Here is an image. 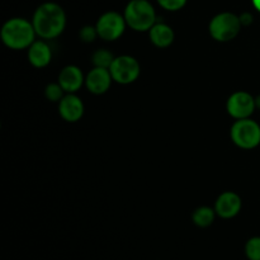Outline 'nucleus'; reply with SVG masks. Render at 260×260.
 Returning a JSON list of instances; mask_svg holds the SVG:
<instances>
[{"label": "nucleus", "mask_w": 260, "mask_h": 260, "mask_svg": "<svg viewBox=\"0 0 260 260\" xmlns=\"http://www.w3.org/2000/svg\"><path fill=\"white\" fill-rule=\"evenodd\" d=\"M32 24L38 37L43 40L58 37L66 27L65 10L56 3H43L36 9Z\"/></svg>", "instance_id": "f257e3e1"}, {"label": "nucleus", "mask_w": 260, "mask_h": 260, "mask_svg": "<svg viewBox=\"0 0 260 260\" xmlns=\"http://www.w3.org/2000/svg\"><path fill=\"white\" fill-rule=\"evenodd\" d=\"M35 27L24 18H10L0 29L3 43L10 50H24L36 41Z\"/></svg>", "instance_id": "f03ea898"}, {"label": "nucleus", "mask_w": 260, "mask_h": 260, "mask_svg": "<svg viewBox=\"0 0 260 260\" xmlns=\"http://www.w3.org/2000/svg\"><path fill=\"white\" fill-rule=\"evenodd\" d=\"M127 25L137 32H149L156 23V12L149 0H131L124 8Z\"/></svg>", "instance_id": "7ed1b4c3"}, {"label": "nucleus", "mask_w": 260, "mask_h": 260, "mask_svg": "<svg viewBox=\"0 0 260 260\" xmlns=\"http://www.w3.org/2000/svg\"><path fill=\"white\" fill-rule=\"evenodd\" d=\"M241 24L240 17L231 12L218 13L217 15L211 19L208 30L211 37L218 42H230L234 38L238 37L240 32Z\"/></svg>", "instance_id": "20e7f679"}, {"label": "nucleus", "mask_w": 260, "mask_h": 260, "mask_svg": "<svg viewBox=\"0 0 260 260\" xmlns=\"http://www.w3.org/2000/svg\"><path fill=\"white\" fill-rule=\"evenodd\" d=\"M231 140L244 150L255 149L260 144V126L250 118L236 119L230 131Z\"/></svg>", "instance_id": "39448f33"}, {"label": "nucleus", "mask_w": 260, "mask_h": 260, "mask_svg": "<svg viewBox=\"0 0 260 260\" xmlns=\"http://www.w3.org/2000/svg\"><path fill=\"white\" fill-rule=\"evenodd\" d=\"M109 71H111L113 81L122 85H127L139 79L141 68H140L139 61L135 57L129 55H122L114 58Z\"/></svg>", "instance_id": "423d86ee"}, {"label": "nucleus", "mask_w": 260, "mask_h": 260, "mask_svg": "<svg viewBox=\"0 0 260 260\" xmlns=\"http://www.w3.org/2000/svg\"><path fill=\"white\" fill-rule=\"evenodd\" d=\"M95 27L102 40L116 41L124 33L127 23L124 15L117 12H107L99 17Z\"/></svg>", "instance_id": "0eeeda50"}, {"label": "nucleus", "mask_w": 260, "mask_h": 260, "mask_svg": "<svg viewBox=\"0 0 260 260\" xmlns=\"http://www.w3.org/2000/svg\"><path fill=\"white\" fill-rule=\"evenodd\" d=\"M229 114L235 119L250 118L256 109L255 98L246 91H236L231 94L226 104Z\"/></svg>", "instance_id": "6e6552de"}, {"label": "nucleus", "mask_w": 260, "mask_h": 260, "mask_svg": "<svg viewBox=\"0 0 260 260\" xmlns=\"http://www.w3.org/2000/svg\"><path fill=\"white\" fill-rule=\"evenodd\" d=\"M112 81H113V78H112L109 69L94 68L85 76L86 88L95 95H101V94L108 91Z\"/></svg>", "instance_id": "1a4fd4ad"}, {"label": "nucleus", "mask_w": 260, "mask_h": 260, "mask_svg": "<svg viewBox=\"0 0 260 260\" xmlns=\"http://www.w3.org/2000/svg\"><path fill=\"white\" fill-rule=\"evenodd\" d=\"M58 113L66 122H78L84 114V103L75 94H65L58 102Z\"/></svg>", "instance_id": "9d476101"}, {"label": "nucleus", "mask_w": 260, "mask_h": 260, "mask_svg": "<svg viewBox=\"0 0 260 260\" xmlns=\"http://www.w3.org/2000/svg\"><path fill=\"white\" fill-rule=\"evenodd\" d=\"M57 83L62 86L65 93L74 94L85 84V76L78 66L68 65L58 74Z\"/></svg>", "instance_id": "9b49d317"}, {"label": "nucleus", "mask_w": 260, "mask_h": 260, "mask_svg": "<svg viewBox=\"0 0 260 260\" xmlns=\"http://www.w3.org/2000/svg\"><path fill=\"white\" fill-rule=\"evenodd\" d=\"M241 206L243 202L239 194L234 192H223L216 201L215 211L221 218H233L240 212Z\"/></svg>", "instance_id": "f8f14e48"}, {"label": "nucleus", "mask_w": 260, "mask_h": 260, "mask_svg": "<svg viewBox=\"0 0 260 260\" xmlns=\"http://www.w3.org/2000/svg\"><path fill=\"white\" fill-rule=\"evenodd\" d=\"M28 61L37 69L46 68L52 60V51L45 41H35L28 47Z\"/></svg>", "instance_id": "ddd939ff"}, {"label": "nucleus", "mask_w": 260, "mask_h": 260, "mask_svg": "<svg viewBox=\"0 0 260 260\" xmlns=\"http://www.w3.org/2000/svg\"><path fill=\"white\" fill-rule=\"evenodd\" d=\"M150 41L154 46L159 48H167L174 42V30L167 23H155L149 30Z\"/></svg>", "instance_id": "4468645a"}, {"label": "nucleus", "mask_w": 260, "mask_h": 260, "mask_svg": "<svg viewBox=\"0 0 260 260\" xmlns=\"http://www.w3.org/2000/svg\"><path fill=\"white\" fill-rule=\"evenodd\" d=\"M216 215L217 213H216L215 208H211L208 206H201V207L196 208L194 212H193L192 221L198 228L206 229L212 225Z\"/></svg>", "instance_id": "2eb2a0df"}, {"label": "nucleus", "mask_w": 260, "mask_h": 260, "mask_svg": "<svg viewBox=\"0 0 260 260\" xmlns=\"http://www.w3.org/2000/svg\"><path fill=\"white\" fill-rule=\"evenodd\" d=\"M113 53L109 52L108 50H96L94 51L91 55V62H93L94 68H102V69H109L111 68L112 62L114 61Z\"/></svg>", "instance_id": "dca6fc26"}, {"label": "nucleus", "mask_w": 260, "mask_h": 260, "mask_svg": "<svg viewBox=\"0 0 260 260\" xmlns=\"http://www.w3.org/2000/svg\"><path fill=\"white\" fill-rule=\"evenodd\" d=\"M46 98L50 102H60L65 96V90L58 83H51L45 89Z\"/></svg>", "instance_id": "f3484780"}, {"label": "nucleus", "mask_w": 260, "mask_h": 260, "mask_svg": "<svg viewBox=\"0 0 260 260\" xmlns=\"http://www.w3.org/2000/svg\"><path fill=\"white\" fill-rule=\"evenodd\" d=\"M245 254L249 260H260V238L249 239L245 245Z\"/></svg>", "instance_id": "a211bd4d"}, {"label": "nucleus", "mask_w": 260, "mask_h": 260, "mask_svg": "<svg viewBox=\"0 0 260 260\" xmlns=\"http://www.w3.org/2000/svg\"><path fill=\"white\" fill-rule=\"evenodd\" d=\"M79 37L83 42L91 43L95 41L96 37H99L98 30H96L95 25H84L79 32Z\"/></svg>", "instance_id": "6ab92c4d"}, {"label": "nucleus", "mask_w": 260, "mask_h": 260, "mask_svg": "<svg viewBox=\"0 0 260 260\" xmlns=\"http://www.w3.org/2000/svg\"><path fill=\"white\" fill-rule=\"evenodd\" d=\"M156 2L159 3L160 7L164 8L165 10H169V12L180 10L187 4V0H156Z\"/></svg>", "instance_id": "aec40b11"}, {"label": "nucleus", "mask_w": 260, "mask_h": 260, "mask_svg": "<svg viewBox=\"0 0 260 260\" xmlns=\"http://www.w3.org/2000/svg\"><path fill=\"white\" fill-rule=\"evenodd\" d=\"M239 17H240V22L243 25H249L253 22V15L250 13H244V14L239 15Z\"/></svg>", "instance_id": "412c9836"}, {"label": "nucleus", "mask_w": 260, "mask_h": 260, "mask_svg": "<svg viewBox=\"0 0 260 260\" xmlns=\"http://www.w3.org/2000/svg\"><path fill=\"white\" fill-rule=\"evenodd\" d=\"M251 2H253L254 8H255L258 12H260V0H251Z\"/></svg>", "instance_id": "4be33fe9"}, {"label": "nucleus", "mask_w": 260, "mask_h": 260, "mask_svg": "<svg viewBox=\"0 0 260 260\" xmlns=\"http://www.w3.org/2000/svg\"><path fill=\"white\" fill-rule=\"evenodd\" d=\"M255 103H256V108H260V95H258L255 98Z\"/></svg>", "instance_id": "5701e85b"}]
</instances>
